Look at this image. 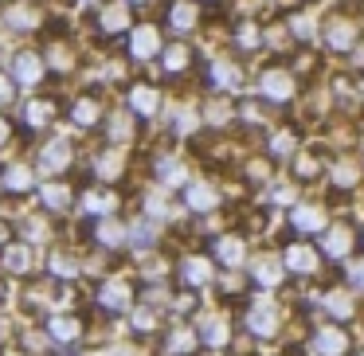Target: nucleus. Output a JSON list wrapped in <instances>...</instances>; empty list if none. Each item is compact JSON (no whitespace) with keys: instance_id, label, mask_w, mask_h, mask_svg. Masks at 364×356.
I'll use <instances>...</instances> for the list:
<instances>
[{"instance_id":"49530a36","label":"nucleus","mask_w":364,"mask_h":356,"mask_svg":"<svg viewBox=\"0 0 364 356\" xmlns=\"http://www.w3.org/2000/svg\"><path fill=\"white\" fill-rule=\"evenodd\" d=\"M294 200V188H274V204H290Z\"/></svg>"},{"instance_id":"f704fd0d","label":"nucleus","mask_w":364,"mask_h":356,"mask_svg":"<svg viewBox=\"0 0 364 356\" xmlns=\"http://www.w3.org/2000/svg\"><path fill=\"white\" fill-rule=\"evenodd\" d=\"M325 306H329L333 317H348V313H353V298H348V293H341V290H333L329 298H325Z\"/></svg>"},{"instance_id":"3c124183","label":"nucleus","mask_w":364,"mask_h":356,"mask_svg":"<svg viewBox=\"0 0 364 356\" xmlns=\"http://www.w3.org/2000/svg\"><path fill=\"white\" fill-rule=\"evenodd\" d=\"M353 59H356V63H364V48H360V51H356V55H353Z\"/></svg>"},{"instance_id":"8fccbe9b","label":"nucleus","mask_w":364,"mask_h":356,"mask_svg":"<svg viewBox=\"0 0 364 356\" xmlns=\"http://www.w3.org/2000/svg\"><path fill=\"white\" fill-rule=\"evenodd\" d=\"M0 247H9V223L0 220Z\"/></svg>"},{"instance_id":"1a4fd4ad","label":"nucleus","mask_w":364,"mask_h":356,"mask_svg":"<svg viewBox=\"0 0 364 356\" xmlns=\"http://www.w3.org/2000/svg\"><path fill=\"white\" fill-rule=\"evenodd\" d=\"M40 165L48 168V173H59V168H67V165H71V145H67L63 137L48 141V145H43V153H40Z\"/></svg>"},{"instance_id":"f03ea898","label":"nucleus","mask_w":364,"mask_h":356,"mask_svg":"<svg viewBox=\"0 0 364 356\" xmlns=\"http://www.w3.org/2000/svg\"><path fill=\"white\" fill-rule=\"evenodd\" d=\"M247 329H251L255 337H274V329H278V313H274V306H270L267 298L251 306V313H247Z\"/></svg>"},{"instance_id":"412c9836","label":"nucleus","mask_w":364,"mask_h":356,"mask_svg":"<svg viewBox=\"0 0 364 356\" xmlns=\"http://www.w3.org/2000/svg\"><path fill=\"white\" fill-rule=\"evenodd\" d=\"M181 278L188 286H208V282H212V262H208V259H188L181 266Z\"/></svg>"},{"instance_id":"393cba45","label":"nucleus","mask_w":364,"mask_h":356,"mask_svg":"<svg viewBox=\"0 0 364 356\" xmlns=\"http://www.w3.org/2000/svg\"><path fill=\"white\" fill-rule=\"evenodd\" d=\"M0 184H4L9 192H28V188H32V168H24V165H12L9 173L0 176Z\"/></svg>"},{"instance_id":"864d4df0","label":"nucleus","mask_w":364,"mask_h":356,"mask_svg":"<svg viewBox=\"0 0 364 356\" xmlns=\"http://www.w3.org/2000/svg\"><path fill=\"white\" fill-rule=\"evenodd\" d=\"M4 293H9V290H4V282H0V301H4Z\"/></svg>"},{"instance_id":"2eb2a0df","label":"nucleus","mask_w":364,"mask_h":356,"mask_svg":"<svg viewBox=\"0 0 364 356\" xmlns=\"http://www.w3.org/2000/svg\"><path fill=\"white\" fill-rule=\"evenodd\" d=\"M286 266L298 270V274H309V270L317 266V251H314V247H306V243L286 247Z\"/></svg>"},{"instance_id":"a878e982","label":"nucleus","mask_w":364,"mask_h":356,"mask_svg":"<svg viewBox=\"0 0 364 356\" xmlns=\"http://www.w3.org/2000/svg\"><path fill=\"white\" fill-rule=\"evenodd\" d=\"M95 239H98L102 247H122V243H129V231H126V227H118V223H110V220H106V223H98Z\"/></svg>"},{"instance_id":"20e7f679","label":"nucleus","mask_w":364,"mask_h":356,"mask_svg":"<svg viewBox=\"0 0 364 356\" xmlns=\"http://www.w3.org/2000/svg\"><path fill=\"white\" fill-rule=\"evenodd\" d=\"M259 87H262V95H267L270 102H286V98L294 95V79L286 71H262Z\"/></svg>"},{"instance_id":"4c0bfd02","label":"nucleus","mask_w":364,"mask_h":356,"mask_svg":"<svg viewBox=\"0 0 364 356\" xmlns=\"http://www.w3.org/2000/svg\"><path fill=\"white\" fill-rule=\"evenodd\" d=\"M270 153H274V157H290V153H294V134H290V129L274 134V141H270Z\"/></svg>"},{"instance_id":"7ed1b4c3","label":"nucleus","mask_w":364,"mask_h":356,"mask_svg":"<svg viewBox=\"0 0 364 356\" xmlns=\"http://www.w3.org/2000/svg\"><path fill=\"white\" fill-rule=\"evenodd\" d=\"M129 301H134V290H129V282H106L102 290H98V306L110 309V313H122V309H129Z\"/></svg>"},{"instance_id":"09e8293b","label":"nucleus","mask_w":364,"mask_h":356,"mask_svg":"<svg viewBox=\"0 0 364 356\" xmlns=\"http://www.w3.org/2000/svg\"><path fill=\"white\" fill-rule=\"evenodd\" d=\"M9 137H12V126H9V118H0V145L9 141Z\"/></svg>"},{"instance_id":"cd10ccee","label":"nucleus","mask_w":364,"mask_h":356,"mask_svg":"<svg viewBox=\"0 0 364 356\" xmlns=\"http://www.w3.org/2000/svg\"><path fill=\"white\" fill-rule=\"evenodd\" d=\"M71 122H75V126H95V122H98V106L90 102V98H79V102L71 106Z\"/></svg>"},{"instance_id":"a19ab883","label":"nucleus","mask_w":364,"mask_h":356,"mask_svg":"<svg viewBox=\"0 0 364 356\" xmlns=\"http://www.w3.org/2000/svg\"><path fill=\"white\" fill-rule=\"evenodd\" d=\"M259 40H262L259 28H251V24L239 28V48H259Z\"/></svg>"},{"instance_id":"603ef678","label":"nucleus","mask_w":364,"mask_h":356,"mask_svg":"<svg viewBox=\"0 0 364 356\" xmlns=\"http://www.w3.org/2000/svg\"><path fill=\"white\" fill-rule=\"evenodd\" d=\"M110 356H134V352H126V348H118V352H110Z\"/></svg>"},{"instance_id":"c9c22d12","label":"nucleus","mask_w":364,"mask_h":356,"mask_svg":"<svg viewBox=\"0 0 364 356\" xmlns=\"http://www.w3.org/2000/svg\"><path fill=\"white\" fill-rule=\"evenodd\" d=\"M4 20H9L12 28H36V24H40V16H36L32 9H9V12H4Z\"/></svg>"},{"instance_id":"6e6552de","label":"nucleus","mask_w":364,"mask_h":356,"mask_svg":"<svg viewBox=\"0 0 364 356\" xmlns=\"http://www.w3.org/2000/svg\"><path fill=\"white\" fill-rule=\"evenodd\" d=\"M0 262H4V270H12V274H24V270L32 266V243L0 247Z\"/></svg>"},{"instance_id":"c03bdc74","label":"nucleus","mask_w":364,"mask_h":356,"mask_svg":"<svg viewBox=\"0 0 364 356\" xmlns=\"http://www.w3.org/2000/svg\"><path fill=\"white\" fill-rule=\"evenodd\" d=\"M149 215H168V204H165V200L153 196V200H149Z\"/></svg>"},{"instance_id":"58836bf2","label":"nucleus","mask_w":364,"mask_h":356,"mask_svg":"<svg viewBox=\"0 0 364 356\" xmlns=\"http://www.w3.org/2000/svg\"><path fill=\"white\" fill-rule=\"evenodd\" d=\"M149 329H157V313H153V309H137L134 313V333H149Z\"/></svg>"},{"instance_id":"9b49d317","label":"nucleus","mask_w":364,"mask_h":356,"mask_svg":"<svg viewBox=\"0 0 364 356\" xmlns=\"http://www.w3.org/2000/svg\"><path fill=\"white\" fill-rule=\"evenodd\" d=\"M98 28H102L106 36L126 32V28H129V12H126V4H106V9L98 12Z\"/></svg>"},{"instance_id":"72a5a7b5","label":"nucleus","mask_w":364,"mask_h":356,"mask_svg":"<svg viewBox=\"0 0 364 356\" xmlns=\"http://www.w3.org/2000/svg\"><path fill=\"white\" fill-rule=\"evenodd\" d=\"M356 180H360V173H356V165H348V161H341V165L333 168V184H337V188H353Z\"/></svg>"},{"instance_id":"a18cd8bd","label":"nucleus","mask_w":364,"mask_h":356,"mask_svg":"<svg viewBox=\"0 0 364 356\" xmlns=\"http://www.w3.org/2000/svg\"><path fill=\"white\" fill-rule=\"evenodd\" d=\"M9 98H12V79L0 75V102H9Z\"/></svg>"},{"instance_id":"bb28decb","label":"nucleus","mask_w":364,"mask_h":356,"mask_svg":"<svg viewBox=\"0 0 364 356\" xmlns=\"http://www.w3.org/2000/svg\"><path fill=\"white\" fill-rule=\"evenodd\" d=\"M51 118H55V106H51V102H32V106H28V110H24V122H28V126H32V129L48 126Z\"/></svg>"},{"instance_id":"a211bd4d","label":"nucleus","mask_w":364,"mask_h":356,"mask_svg":"<svg viewBox=\"0 0 364 356\" xmlns=\"http://www.w3.org/2000/svg\"><path fill=\"white\" fill-rule=\"evenodd\" d=\"M129 110L134 114H153L157 110V90L145 87V82H134V87H129Z\"/></svg>"},{"instance_id":"4be33fe9","label":"nucleus","mask_w":364,"mask_h":356,"mask_svg":"<svg viewBox=\"0 0 364 356\" xmlns=\"http://www.w3.org/2000/svg\"><path fill=\"white\" fill-rule=\"evenodd\" d=\"M212 87H220V90L239 87V67L228 63V59H215L212 63Z\"/></svg>"},{"instance_id":"37998d69","label":"nucleus","mask_w":364,"mask_h":356,"mask_svg":"<svg viewBox=\"0 0 364 356\" xmlns=\"http://www.w3.org/2000/svg\"><path fill=\"white\" fill-rule=\"evenodd\" d=\"M314 173H317V161L314 157H301L298 161V176H314Z\"/></svg>"},{"instance_id":"f257e3e1","label":"nucleus","mask_w":364,"mask_h":356,"mask_svg":"<svg viewBox=\"0 0 364 356\" xmlns=\"http://www.w3.org/2000/svg\"><path fill=\"white\" fill-rule=\"evenodd\" d=\"M12 75H16L20 87H40L43 75H48V67H43V59L36 55V51H20L16 63H12Z\"/></svg>"},{"instance_id":"ddd939ff","label":"nucleus","mask_w":364,"mask_h":356,"mask_svg":"<svg viewBox=\"0 0 364 356\" xmlns=\"http://www.w3.org/2000/svg\"><path fill=\"white\" fill-rule=\"evenodd\" d=\"M321 247H325V254L341 259V254L353 251V231H348V227H329V231H321Z\"/></svg>"},{"instance_id":"f8f14e48","label":"nucleus","mask_w":364,"mask_h":356,"mask_svg":"<svg viewBox=\"0 0 364 356\" xmlns=\"http://www.w3.org/2000/svg\"><path fill=\"white\" fill-rule=\"evenodd\" d=\"M48 333H51V340H59V345H71V340H79L82 337V321L79 317H51V325H48Z\"/></svg>"},{"instance_id":"4468645a","label":"nucleus","mask_w":364,"mask_h":356,"mask_svg":"<svg viewBox=\"0 0 364 356\" xmlns=\"http://www.w3.org/2000/svg\"><path fill=\"white\" fill-rule=\"evenodd\" d=\"M243 254H247L243 239H235V235H223V239H215V259H220L223 266H231V270H235L239 262H243Z\"/></svg>"},{"instance_id":"6ab92c4d","label":"nucleus","mask_w":364,"mask_h":356,"mask_svg":"<svg viewBox=\"0 0 364 356\" xmlns=\"http://www.w3.org/2000/svg\"><path fill=\"white\" fill-rule=\"evenodd\" d=\"M82 207H87L90 215H110L114 207H118V196H114V192H106V188H90L87 196H82Z\"/></svg>"},{"instance_id":"f3484780","label":"nucleus","mask_w":364,"mask_h":356,"mask_svg":"<svg viewBox=\"0 0 364 356\" xmlns=\"http://www.w3.org/2000/svg\"><path fill=\"white\" fill-rule=\"evenodd\" d=\"M294 227L306 231V235H314V231H325V212H321V207H309V204L294 207Z\"/></svg>"},{"instance_id":"e433bc0d","label":"nucleus","mask_w":364,"mask_h":356,"mask_svg":"<svg viewBox=\"0 0 364 356\" xmlns=\"http://www.w3.org/2000/svg\"><path fill=\"white\" fill-rule=\"evenodd\" d=\"M161 59H165V71H181V67L188 63V51H184L181 43H173V48H165V55H161Z\"/></svg>"},{"instance_id":"b1692460","label":"nucleus","mask_w":364,"mask_h":356,"mask_svg":"<svg viewBox=\"0 0 364 356\" xmlns=\"http://www.w3.org/2000/svg\"><path fill=\"white\" fill-rule=\"evenodd\" d=\"M40 196H43V204H48L51 212H63V207L71 204V188H67V184H43Z\"/></svg>"},{"instance_id":"de8ad7c7","label":"nucleus","mask_w":364,"mask_h":356,"mask_svg":"<svg viewBox=\"0 0 364 356\" xmlns=\"http://www.w3.org/2000/svg\"><path fill=\"white\" fill-rule=\"evenodd\" d=\"M348 274H353L356 286H364V262H353V270H348Z\"/></svg>"},{"instance_id":"423d86ee","label":"nucleus","mask_w":364,"mask_h":356,"mask_svg":"<svg viewBox=\"0 0 364 356\" xmlns=\"http://www.w3.org/2000/svg\"><path fill=\"white\" fill-rule=\"evenodd\" d=\"M184 204H188V212H212L215 204H220V196H215L212 184H184Z\"/></svg>"},{"instance_id":"39448f33","label":"nucleus","mask_w":364,"mask_h":356,"mask_svg":"<svg viewBox=\"0 0 364 356\" xmlns=\"http://www.w3.org/2000/svg\"><path fill=\"white\" fill-rule=\"evenodd\" d=\"M314 348H317V356H345L348 337L341 329H333V325H325V329L314 333Z\"/></svg>"},{"instance_id":"dca6fc26","label":"nucleus","mask_w":364,"mask_h":356,"mask_svg":"<svg viewBox=\"0 0 364 356\" xmlns=\"http://www.w3.org/2000/svg\"><path fill=\"white\" fill-rule=\"evenodd\" d=\"M192 348H196V333H192L188 325H176L165 340V356H188Z\"/></svg>"},{"instance_id":"aec40b11","label":"nucleus","mask_w":364,"mask_h":356,"mask_svg":"<svg viewBox=\"0 0 364 356\" xmlns=\"http://www.w3.org/2000/svg\"><path fill=\"white\" fill-rule=\"evenodd\" d=\"M325 40H329V48L348 51V48H353V40H356V28L348 24V20H333L329 32H325Z\"/></svg>"},{"instance_id":"9d476101","label":"nucleus","mask_w":364,"mask_h":356,"mask_svg":"<svg viewBox=\"0 0 364 356\" xmlns=\"http://www.w3.org/2000/svg\"><path fill=\"white\" fill-rule=\"evenodd\" d=\"M282 274H286V262H278V259H255L251 262V278L259 286H278Z\"/></svg>"},{"instance_id":"0eeeda50","label":"nucleus","mask_w":364,"mask_h":356,"mask_svg":"<svg viewBox=\"0 0 364 356\" xmlns=\"http://www.w3.org/2000/svg\"><path fill=\"white\" fill-rule=\"evenodd\" d=\"M161 51V36H157V28L153 24H141L134 32V43H129V55L134 59H153Z\"/></svg>"},{"instance_id":"2f4dec72","label":"nucleus","mask_w":364,"mask_h":356,"mask_svg":"<svg viewBox=\"0 0 364 356\" xmlns=\"http://www.w3.org/2000/svg\"><path fill=\"white\" fill-rule=\"evenodd\" d=\"M95 173L102 176V180H114V176L122 173V168H118V153H98V157H95Z\"/></svg>"},{"instance_id":"c85d7f7f","label":"nucleus","mask_w":364,"mask_h":356,"mask_svg":"<svg viewBox=\"0 0 364 356\" xmlns=\"http://www.w3.org/2000/svg\"><path fill=\"white\" fill-rule=\"evenodd\" d=\"M48 270H51L55 278H79V262H75L71 254H51Z\"/></svg>"},{"instance_id":"473e14b6","label":"nucleus","mask_w":364,"mask_h":356,"mask_svg":"<svg viewBox=\"0 0 364 356\" xmlns=\"http://www.w3.org/2000/svg\"><path fill=\"white\" fill-rule=\"evenodd\" d=\"M129 243H137V247H149V243H157V227H153V223H134V227H129Z\"/></svg>"},{"instance_id":"7c9ffc66","label":"nucleus","mask_w":364,"mask_h":356,"mask_svg":"<svg viewBox=\"0 0 364 356\" xmlns=\"http://www.w3.org/2000/svg\"><path fill=\"white\" fill-rule=\"evenodd\" d=\"M168 24H173L176 32H188V28L196 24V9H192V4H173V16H168Z\"/></svg>"},{"instance_id":"ea45409f","label":"nucleus","mask_w":364,"mask_h":356,"mask_svg":"<svg viewBox=\"0 0 364 356\" xmlns=\"http://www.w3.org/2000/svg\"><path fill=\"white\" fill-rule=\"evenodd\" d=\"M51 345V333H24V348L28 352H43Z\"/></svg>"},{"instance_id":"79ce46f5","label":"nucleus","mask_w":364,"mask_h":356,"mask_svg":"<svg viewBox=\"0 0 364 356\" xmlns=\"http://www.w3.org/2000/svg\"><path fill=\"white\" fill-rule=\"evenodd\" d=\"M110 137H114V141H129V122H126V118H114Z\"/></svg>"},{"instance_id":"c756f323","label":"nucleus","mask_w":364,"mask_h":356,"mask_svg":"<svg viewBox=\"0 0 364 356\" xmlns=\"http://www.w3.org/2000/svg\"><path fill=\"white\" fill-rule=\"evenodd\" d=\"M200 337H204V345H212V348H220V345H228V325L223 321H204V329H200Z\"/></svg>"},{"instance_id":"5701e85b","label":"nucleus","mask_w":364,"mask_h":356,"mask_svg":"<svg viewBox=\"0 0 364 356\" xmlns=\"http://www.w3.org/2000/svg\"><path fill=\"white\" fill-rule=\"evenodd\" d=\"M153 173H157L165 184H188V173H184V165H181V161H173V157H161L157 165H153Z\"/></svg>"}]
</instances>
